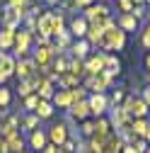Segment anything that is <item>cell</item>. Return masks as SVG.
I'll use <instances>...</instances> for the list:
<instances>
[{
  "mask_svg": "<svg viewBox=\"0 0 150 153\" xmlns=\"http://www.w3.org/2000/svg\"><path fill=\"white\" fill-rule=\"evenodd\" d=\"M39 34L44 36V39H49V36H56L63 32V15L61 12H44L39 15Z\"/></svg>",
  "mask_w": 150,
  "mask_h": 153,
  "instance_id": "obj_1",
  "label": "cell"
},
{
  "mask_svg": "<svg viewBox=\"0 0 150 153\" xmlns=\"http://www.w3.org/2000/svg\"><path fill=\"white\" fill-rule=\"evenodd\" d=\"M107 51H121L124 46H126V32L124 29H119V27H109V29H104V34H102V42H99Z\"/></svg>",
  "mask_w": 150,
  "mask_h": 153,
  "instance_id": "obj_2",
  "label": "cell"
},
{
  "mask_svg": "<svg viewBox=\"0 0 150 153\" xmlns=\"http://www.w3.org/2000/svg\"><path fill=\"white\" fill-rule=\"evenodd\" d=\"M24 17H27V7H5L3 10V27L5 29H17V25Z\"/></svg>",
  "mask_w": 150,
  "mask_h": 153,
  "instance_id": "obj_3",
  "label": "cell"
},
{
  "mask_svg": "<svg viewBox=\"0 0 150 153\" xmlns=\"http://www.w3.org/2000/svg\"><path fill=\"white\" fill-rule=\"evenodd\" d=\"M53 44H49V39H44V36H39V46H36V53H34V63L41 66H49V61L53 59Z\"/></svg>",
  "mask_w": 150,
  "mask_h": 153,
  "instance_id": "obj_4",
  "label": "cell"
},
{
  "mask_svg": "<svg viewBox=\"0 0 150 153\" xmlns=\"http://www.w3.org/2000/svg\"><path fill=\"white\" fill-rule=\"evenodd\" d=\"M124 109H126L128 117H136V119H143L148 114V105L143 102V97H128L124 102Z\"/></svg>",
  "mask_w": 150,
  "mask_h": 153,
  "instance_id": "obj_5",
  "label": "cell"
},
{
  "mask_svg": "<svg viewBox=\"0 0 150 153\" xmlns=\"http://www.w3.org/2000/svg\"><path fill=\"white\" fill-rule=\"evenodd\" d=\"M82 17L92 25V22H102L104 17H111V15H109V7H107L104 3H97V5H90V7L85 10V15H82Z\"/></svg>",
  "mask_w": 150,
  "mask_h": 153,
  "instance_id": "obj_6",
  "label": "cell"
},
{
  "mask_svg": "<svg viewBox=\"0 0 150 153\" xmlns=\"http://www.w3.org/2000/svg\"><path fill=\"white\" fill-rule=\"evenodd\" d=\"M90 114H95V117H102V114L107 112V107H109V100H107V95L104 92H95L90 97Z\"/></svg>",
  "mask_w": 150,
  "mask_h": 153,
  "instance_id": "obj_7",
  "label": "cell"
},
{
  "mask_svg": "<svg viewBox=\"0 0 150 153\" xmlns=\"http://www.w3.org/2000/svg\"><path fill=\"white\" fill-rule=\"evenodd\" d=\"M15 73L20 75V80H29L32 75L36 73V63H34L32 59H20L17 66H15Z\"/></svg>",
  "mask_w": 150,
  "mask_h": 153,
  "instance_id": "obj_8",
  "label": "cell"
},
{
  "mask_svg": "<svg viewBox=\"0 0 150 153\" xmlns=\"http://www.w3.org/2000/svg\"><path fill=\"white\" fill-rule=\"evenodd\" d=\"M104 63H107V53H97V56H92V59L85 63V71L90 75H102L104 73Z\"/></svg>",
  "mask_w": 150,
  "mask_h": 153,
  "instance_id": "obj_9",
  "label": "cell"
},
{
  "mask_svg": "<svg viewBox=\"0 0 150 153\" xmlns=\"http://www.w3.org/2000/svg\"><path fill=\"white\" fill-rule=\"evenodd\" d=\"M29 39H32V34H29L27 29L20 32V34H15V51H17L20 59H24V53L29 51Z\"/></svg>",
  "mask_w": 150,
  "mask_h": 153,
  "instance_id": "obj_10",
  "label": "cell"
},
{
  "mask_svg": "<svg viewBox=\"0 0 150 153\" xmlns=\"http://www.w3.org/2000/svg\"><path fill=\"white\" fill-rule=\"evenodd\" d=\"M49 139L53 146H63L68 141V131H65V124H53L51 131H49Z\"/></svg>",
  "mask_w": 150,
  "mask_h": 153,
  "instance_id": "obj_11",
  "label": "cell"
},
{
  "mask_svg": "<svg viewBox=\"0 0 150 153\" xmlns=\"http://www.w3.org/2000/svg\"><path fill=\"white\" fill-rule=\"evenodd\" d=\"M87 27H90V22L85 20V17H75V20L70 22V34L78 36V39H82V36H87Z\"/></svg>",
  "mask_w": 150,
  "mask_h": 153,
  "instance_id": "obj_12",
  "label": "cell"
},
{
  "mask_svg": "<svg viewBox=\"0 0 150 153\" xmlns=\"http://www.w3.org/2000/svg\"><path fill=\"white\" fill-rule=\"evenodd\" d=\"M111 124H114L116 129L128 126V114H126L124 107H114V112H111Z\"/></svg>",
  "mask_w": 150,
  "mask_h": 153,
  "instance_id": "obj_13",
  "label": "cell"
},
{
  "mask_svg": "<svg viewBox=\"0 0 150 153\" xmlns=\"http://www.w3.org/2000/svg\"><path fill=\"white\" fill-rule=\"evenodd\" d=\"M5 143H7V153H20V151H24V139H22L17 131L12 134V136L5 139Z\"/></svg>",
  "mask_w": 150,
  "mask_h": 153,
  "instance_id": "obj_14",
  "label": "cell"
},
{
  "mask_svg": "<svg viewBox=\"0 0 150 153\" xmlns=\"http://www.w3.org/2000/svg\"><path fill=\"white\" fill-rule=\"evenodd\" d=\"M15 66H17V61L12 59V56H7V53L0 56V73H3L5 78H10V75L15 73Z\"/></svg>",
  "mask_w": 150,
  "mask_h": 153,
  "instance_id": "obj_15",
  "label": "cell"
},
{
  "mask_svg": "<svg viewBox=\"0 0 150 153\" xmlns=\"http://www.w3.org/2000/svg\"><path fill=\"white\" fill-rule=\"evenodd\" d=\"M36 90H39V100H49V97H53V85H51V80L49 78H44L41 75V80H39V85H36Z\"/></svg>",
  "mask_w": 150,
  "mask_h": 153,
  "instance_id": "obj_16",
  "label": "cell"
},
{
  "mask_svg": "<svg viewBox=\"0 0 150 153\" xmlns=\"http://www.w3.org/2000/svg\"><path fill=\"white\" fill-rule=\"evenodd\" d=\"M138 27V20L131 12H124L121 17H119V29H124V32H133Z\"/></svg>",
  "mask_w": 150,
  "mask_h": 153,
  "instance_id": "obj_17",
  "label": "cell"
},
{
  "mask_svg": "<svg viewBox=\"0 0 150 153\" xmlns=\"http://www.w3.org/2000/svg\"><path fill=\"white\" fill-rule=\"evenodd\" d=\"M70 114H73V119H85L87 114H90V105L87 102H73L70 105Z\"/></svg>",
  "mask_w": 150,
  "mask_h": 153,
  "instance_id": "obj_18",
  "label": "cell"
},
{
  "mask_svg": "<svg viewBox=\"0 0 150 153\" xmlns=\"http://www.w3.org/2000/svg\"><path fill=\"white\" fill-rule=\"evenodd\" d=\"M121 148H124V141H121V136H111L104 141V153H121Z\"/></svg>",
  "mask_w": 150,
  "mask_h": 153,
  "instance_id": "obj_19",
  "label": "cell"
},
{
  "mask_svg": "<svg viewBox=\"0 0 150 153\" xmlns=\"http://www.w3.org/2000/svg\"><path fill=\"white\" fill-rule=\"evenodd\" d=\"M46 134L44 131H39V129H34L32 131V139H29V143H32V148H36V151H44L46 148Z\"/></svg>",
  "mask_w": 150,
  "mask_h": 153,
  "instance_id": "obj_20",
  "label": "cell"
},
{
  "mask_svg": "<svg viewBox=\"0 0 150 153\" xmlns=\"http://www.w3.org/2000/svg\"><path fill=\"white\" fill-rule=\"evenodd\" d=\"M15 29H0V51H5V49H10L12 44H15Z\"/></svg>",
  "mask_w": 150,
  "mask_h": 153,
  "instance_id": "obj_21",
  "label": "cell"
},
{
  "mask_svg": "<svg viewBox=\"0 0 150 153\" xmlns=\"http://www.w3.org/2000/svg\"><path fill=\"white\" fill-rule=\"evenodd\" d=\"M34 114H36V117H39V119H49L51 114H53V105H51L49 100H39V105H36Z\"/></svg>",
  "mask_w": 150,
  "mask_h": 153,
  "instance_id": "obj_22",
  "label": "cell"
},
{
  "mask_svg": "<svg viewBox=\"0 0 150 153\" xmlns=\"http://www.w3.org/2000/svg\"><path fill=\"white\" fill-rule=\"evenodd\" d=\"M53 105H58V107H70V105H73L70 90H58V92L53 95Z\"/></svg>",
  "mask_w": 150,
  "mask_h": 153,
  "instance_id": "obj_23",
  "label": "cell"
},
{
  "mask_svg": "<svg viewBox=\"0 0 150 153\" xmlns=\"http://www.w3.org/2000/svg\"><path fill=\"white\" fill-rule=\"evenodd\" d=\"M87 51H90V42H85V39H80V42H75L73 44V56H75V59H85V56H87Z\"/></svg>",
  "mask_w": 150,
  "mask_h": 153,
  "instance_id": "obj_24",
  "label": "cell"
},
{
  "mask_svg": "<svg viewBox=\"0 0 150 153\" xmlns=\"http://www.w3.org/2000/svg\"><path fill=\"white\" fill-rule=\"evenodd\" d=\"M68 73H70V75H75V78H80V75L85 73V66H82V61L73 56V59L68 61Z\"/></svg>",
  "mask_w": 150,
  "mask_h": 153,
  "instance_id": "obj_25",
  "label": "cell"
},
{
  "mask_svg": "<svg viewBox=\"0 0 150 153\" xmlns=\"http://www.w3.org/2000/svg\"><path fill=\"white\" fill-rule=\"evenodd\" d=\"M70 46V34L68 32H61V34H56V44H53V49H68Z\"/></svg>",
  "mask_w": 150,
  "mask_h": 153,
  "instance_id": "obj_26",
  "label": "cell"
},
{
  "mask_svg": "<svg viewBox=\"0 0 150 153\" xmlns=\"http://www.w3.org/2000/svg\"><path fill=\"white\" fill-rule=\"evenodd\" d=\"M131 131H133L136 136H145V131H148V122H145V119H133V124H131Z\"/></svg>",
  "mask_w": 150,
  "mask_h": 153,
  "instance_id": "obj_27",
  "label": "cell"
},
{
  "mask_svg": "<svg viewBox=\"0 0 150 153\" xmlns=\"http://www.w3.org/2000/svg\"><path fill=\"white\" fill-rule=\"evenodd\" d=\"M53 71H56V75H63V73H68V59H65V56H58V59H56Z\"/></svg>",
  "mask_w": 150,
  "mask_h": 153,
  "instance_id": "obj_28",
  "label": "cell"
},
{
  "mask_svg": "<svg viewBox=\"0 0 150 153\" xmlns=\"http://www.w3.org/2000/svg\"><path fill=\"white\" fill-rule=\"evenodd\" d=\"M10 105V90L7 88H0V109H5Z\"/></svg>",
  "mask_w": 150,
  "mask_h": 153,
  "instance_id": "obj_29",
  "label": "cell"
},
{
  "mask_svg": "<svg viewBox=\"0 0 150 153\" xmlns=\"http://www.w3.org/2000/svg\"><path fill=\"white\" fill-rule=\"evenodd\" d=\"M32 80H22L20 83V95H22V97H29V95H32Z\"/></svg>",
  "mask_w": 150,
  "mask_h": 153,
  "instance_id": "obj_30",
  "label": "cell"
},
{
  "mask_svg": "<svg viewBox=\"0 0 150 153\" xmlns=\"http://www.w3.org/2000/svg\"><path fill=\"white\" fill-rule=\"evenodd\" d=\"M36 105H39V95H29V97H24V107L27 109H36Z\"/></svg>",
  "mask_w": 150,
  "mask_h": 153,
  "instance_id": "obj_31",
  "label": "cell"
},
{
  "mask_svg": "<svg viewBox=\"0 0 150 153\" xmlns=\"http://www.w3.org/2000/svg\"><path fill=\"white\" fill-rule=\"evenodd\" d=\"M36 122H39V117H36V114H32V117H27V119L22 122V126H24V129H32V131H34Z\"/></svg>",
  "mask_w": 150,
  "mask_h": 153,
  "instance_id": "obj_32",
  "label": "cell"
},
{
  "mask_svg": "<svg viewBox=\"0 0 150 153\" xmlns=\"http://www.w3.org/2000/svg\"><path fill=\"white\" fill-rule=\"evenodd\" d=\"M119 7L124 12H133V0H119Z\"/></svg>",
  "mask_w": 150,
  "mask_h": 153,
  "instance_id": "obj_33",
  "label": "cell"
},
{
  "mask_svg": "<svg viewBox=\"0 0 150 153\" xmlns=\"http://www.w3.org/2000/svg\"><path fill=\"white\" fill-rule=\"evenodd\" d=\"M29 0H7V7H27Z\"/></svg>",
  "mask_w": 150,
  "mask_h": 153,
  "instance_id": "obj_34",
  "label": "cell"
},
{
  "mask_svg": "<svg viewBox=\"0 0 150 153\" xmlns=\"http://www.w3.org/2000/svg\"><path fill=\"white\" fill-rule=\"evenodd\" d=\"M82 134H85V136H92V134H95V124H92V122H85V124H82Z\"/></svg>",
  "mask_w": 150,
  "mask_h": 153,
  "instance_id": "obj_35",
  "label": "cell"
},
{
  "mask_svg": "<svg viewBox=\"0 0 150 153\" xmlns=\"http://www.w3.org/2000/svg\"><path fill=\"white\" fill-rule=\"evenodd\" d=\"M131 15H133L136 20H140V17L145 15V7H143V5H133V12H131Z\"/></svg>",
  "mask_w": 150,
  "mask_h": 153,
  "instance_id": "obj_36",
  "label": "cell"
},
{
  "mask_svg": "<svg viewBox=\"0 0 150 153\" xmlns=\"http://www.w3.org/2000/svg\"><path fill=\"white\" fill-rule=\"evenodd\" d=\"M133 148L138 151V153H145L148 148H145V139H138V141H133Z\"/></svg>",
  "mask_w": 150,
  "mask_h": 153,
  "instance_id": "obj_37",
  "label": "cell"
},
{
  "mask_svg": "<svg viewBox=\"0 0 150 153\" xmlns=\"http://www.w3.org/2000/svg\"><path fill=\"white\" fill-rule=\"evenodd\" d=\"M63 153H75V143H73V139H68V141L63 143Z\"/></svg>",
  "mask_w": 150,
  "mask_h": 153,
  "instance_id": "obj_38",
  "label": "cell"
},
{
  "mask_svg": "<svg viewBox=\"0 0 150 153\" xmlns=\"http://www.w3.org/2000/svg\"><path fill=\"white\" fill-rule=\"evenodd\" d=\"M143 46H148L150 49V25L145 27V32H143Z\"/></svg>",
  "mask_w": 150,
  "mask_h": 153,
  "instance_id": "obj_39",
  "label": "cell"
},
{
  "mask_svg": "<svg viewBox=\"0 0 150 153\" xmlns=\"http://www.w3.org/2000/svg\"><path fill=\"white\" fill-rule=\"evenodd\" d=\"M121 100H124V92H121V90H116V92H114V97H111L114 107H119V102H121Z\"/></svg>",
  "mask_w": 150,
  "mask_h": 153,
  "instance_id": "obj_40",
  "label": "cell"
},
{
  "mask_svg": "<svg viewBox=\"0 0 150 153\" xmlns=\"http://www.w3.org/2000/svg\"><path fill=\"white\" fill-rule=\"evenodd\" d=\"M73 3H75V7H90L92 0H73Z\"/></svg>",
  "mask_w": 150,
  "mask_h": 153,
  "instance_id": "obj_41",
  "label": "cell"
},
{
  "mask_svg": "<svg viewBox=\"0 0 150 153\" xmlns=\"http://www.w3.org/2000/svg\"><path fill=\"white\" fill-rule=\"evenodd\" d=\"M143 102H145V105L150 107V85H148V88L143 90Z\"/></svg>",
  "mask_w": 150,
  "mask_h": 153,
  "instance_id": "obj_42",
  "label": "cell"
},
{
  "mask_svg": "<svg viewBox=\"0 0 150 153\" xmlns=\"http://www.w3.org/2000/svg\"><path fill=\"white\" fill-rule=\"evenodd\" d=\"M44 153H61V151H58V146H53V143H51V146L44 148Z\"/></svg>",
  "mask_w": 150,
  "mask_h": 153,
  "instance_id": "obj_43",
  "label": "cell"
},
{
  "mask_svg": "<svg viewBox=\"0 0 150 153\" xmlns=\"http://www.w3.org/2000/svg\"><path fill=\"white\" fill-rule=\"evenodd\" d=\"M124 153H138V151H136L133 146H124Z\"/></svg>",
  "mask_w": 150,
  "mask_h": 153,
  "instance_id": "obj_44",
  "label": "cell"
},
{
  "mask_svg": "<svg viewBox=\"0 0 150 153\" xmlns=\"http://www.w3.org/2000/svg\"><path fill=\"white\" fill-rule=\"evenodd\" d=\"M145 66H148V73H150V53H148V59H145Z\"/></svg>",
  "mask_w": 150,
  "mask_h": 153,
  "instance_id": "obj_45",
  "label": "cell"
},
{
  "mask_svg": "<svg viewBox=\"0 0 150 153\" xmlns=\"http://www.w3.org/2000/svg\"><path fill=\"white\" fill-rule=\"evenodd\" d=\"M46 3H49V5H56V3H61V0H46Z\"/></svg>",
  "mask_w": 150,
  "mask_h": 153,
  "instance_id": "obj_46",
  "label": "cell"
},
{
  "mask_svg": "<svg viewBox=\"0 0 150 153\" xmlns=\"http://www.w3.org/2000/svg\"><path fill=\"white\" fill-rule=\"evenodd\" d=\"M5 80H7V78H5V75H3V73H0V85H3Z\"/></svg>",
  "mask_w": 150,
  "mask_h": 153,
  "instance_id": "obj_47",
  "label": "cell"
},
{
  "mask_svg": "<svg viewBox=\"0 0 150 153\" xmlns=\"http://www.w3.org/2000/svg\"><path fill=\"white\" fill-rule=\"evenodd\" d=\"M145 139H148V141H150V126H148V131H145Z\"/></svg>",
  "mask_w": 150,
  "mask_h": 153,
  "instance_id": "obj_48",
  "label": "cell"
},
{
  "mask_svg": "<svg viewBox=\"0 0 150 153\" xmlns=\"http://www.w3.org/2000/svg\"><path fill=\"white\" fill-rule=\"evenodd\" d=\"M0 22H3V10H0Z\"/></svg>",
  "mask_w": 150,
  "mask_h": 153,
  "instance_id": "obj_49",
  "label": "cell"
},
{
  "mask_svg": "<svg viewBox=\"0 0 150 153\" xmlns=\"http://www.w3.org/2000/svg\"><path fill=\"white\" fill-rule=\"evenodd\" d=\"M148 20H150V10H148Z\"/></svg>",
  "mask_w": 150,
  "mask_h": 153,
  "instance_id": "obj_50",
  "label": "cell"
},
{
  "mask_svg": "<svg viewBox=\"0 0 150 153\" xmlns=\"http://www.w3.org/2000/svg\"><path fill=\"white\" fill-rule=\"evenodd\" d=\"M0 3H7V0H0Z\"/></svg>",
  "mask_w": 150,
  "mask_h": 153,
  "instance_id": "obj_51",
  "label": "cell"
},
{
  "mask_svg": "<svg viewBox=\"0 0 150 153\" xmlns=\"http://www.w3.org/2000/svg\"><path fill=\"white\" fill-rule=\"evenodd\" d=\"M145 3H148V5H150V0H145Z\"/></svg>",
  "mask_w": 150,
  "mask_h": 153,
  "instance_id": "obj_52",
  "label": "cell"
},
{
  "mask_svg": "<svg viewBox=\"0 0 150 153\" xmlns=\"http://www.w3.org/2000/svg\"><path fill=\"white\" fill-rule=\"evenodd\" d=\"M148 80H150V73H148Z\"/></svg>",
  "mask_w": 150,
  "mask_h": 153,
  "instance_id": "obj_53",
  "label": "cell"
},
{
  "mask_svg": "<svg viewBox=\"0 0 150 153\" xmlns=\"http://www.w3.org/2000/svg\"><path fill=\"white\" fill-rule=\"evenodd\" d=\"M145 153H150V148H148V151H145Z\"/></svg>",
  "mask_w": 150,
  "mask_h": 153,
  "instance_id": "obj_54",
  "label": "cell"
},
{
  "mask_svg": "<svg viewBox=\"0 0 150 153\" xmlns=\"http://www.w3.org/2000/svg\"><path fill=\"white\" fill-rule=\"evenodd\" d=\"M20 153H24V151H20Z\"/></svg>",
  "mask_w": 150,
  "mask_h": 153,
  "instance_id": "obj_55",
  "label": "cell"
}]
</instances>
